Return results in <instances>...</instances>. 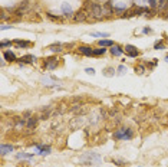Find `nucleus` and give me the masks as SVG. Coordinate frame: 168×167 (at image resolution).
<instances>
[{
    "mask_svg": "<svg viewBox=\"0 0 168 167\" xmlns=\"http://www.w3.org/2000/svg\"><path fill=\"white\" fill-rule=\"evenodd\" d=\"M102 157L99 156L98 153H93V151H89V153H85L83 156L79 157V162L85 166H93V164H98L101 163Z\"/></svg>",
    "mask_w": 168,
    "mask_h": 167,
    "instance_id": "nucleus-1",
    "label": "nucleus"
},
{
    "mask_svg": "<svg viewBox=\"0 0 168 167\" xmlns=\"http://www.w3.org/2000/svg\"><path fill=\"white\" fill-rule=\"evenodd\" d=\"M134 137V131L131 128H119L114 133L115 140H122V141H128Z\"/></svg>",
    "mask_w": 168,
    "mask_h": 167,
    "instance_id": "nucleus-2",
    "label": "nucleus"
},
{
    "mask_svg": "<svg viewBox=\"0 0 168 167\" xmlns=\"http://www.w3.org/2000/svg\"><path fill=\"white\" fill-rule=\"evenodd\" d=\"M103 13H105V12H103V7L101 5H98V3H91V15H92L95 19H101Z\"/></svg>",
    "mask_w": 168,
    "mask_h": 167,
    "instance_id": "nucleus-3",
    "label": "nucleus"
},
{
    "mask_svg": "<svg viewBox=\"0 0 168 167\" xmlns=\"http://www.w3.org/2000/svg\"><path fill=\"white\" fill-rule=\"evenodd\" d=\"M56 66H58V58H56V56L46 58V61H45V68H46V69L52 71V69H56Z\"/></svg>",
    "mask_w": 168,
    "mask_h": 167,
    "instance_id": "nucleus-4",
    "label": "nucleus"
},
{
    "mask_svg": "<svg viewBox=\"0 0 168 167\" xmlns=\"http://www.w3.org/2000/svg\"><path fill=\"white\" fill-rule=\"evenodd\" d=\"M35 148H36V153L40 154V156H49L50 154V147L45 144H35Z\"/></svg>",
    "mask_w": 168,
    "mask_h": 167,
    "instance_id": "nucleus-5",
    "label": "nucleus"
},
{
    "mask_svg": "<svg viewBox=\"0 0 168 167\" xmlns=\"http://www.w3.org/2000/svg\"><path fill=\"white\" fill-rule=\"evenodd\" d=\"M125 53L129 56V58H136V56L139 55V52H138L136 48L132 46V45H126V46H125Z\"/></svg>",
    "mask_w": 168,
    "mask_h": 167,
    "instance_id": "nucleus-6",
    "label": "nucleus"
},
{
    "mask_svg": "<svg viewBox=\"0 0 168 167\" xmlns=\"http://www.w3.org/2000/svg\"><path fill=\"white\" fill-rule=\"evenodd\" d=\"M38 61L36 59V56L35 55H23L22 58H20V65H25V63H35V62Z\"/></svg>",
    "mask_w": 168,
    "mask_h": 167,
    "instance_id": "nucleus-7",
    "label": "nucleus"
},
{
    "mask_svg": "<svg viewBox=\"0 0 168 167\" xmlns=\"http://www.w3.org/2000/svg\"><path fill=\"white\" fill-rule=\"evenodd\" d=\"M27 7H29V3H27V2H23L22 5H19V7L15 10V15H17V16H22V15H25V13H26V10H27Z\"/></svg>",
    "mask_w": 168,
    "mask_h": 167,
    "instance_id": "nucleus-8",
    "label": "nucleus"
},
{
    "mask_svg": "<svg viewBox=\"0 0 168 167\" xmlns=\"http://www.w3.org/2000/svg\"><path fill=\"white\" fill-rule=\"evenodd\" d=\"M13 150H15V147L12 144H5V143H3V144L0 145V154H2V156H6V154H9V153Z\"/></svg>",
    "mask_w": 168,
    "mask_h": 167,
    "instance_id": "nucleus-9",
    "label": "nucleus"
},
{
    "mask_svg": "<svg viewBox=\"0 0 168 167\" xmlns=\"http://www.w3.org/2000/svg\"><path fill=\"white\" fill-rule=\"evenodd\" d=\"M79 52L83 56H93V49L91 46H79Z\"/></svg>",
    "mask_w": 168,
    "mask_h": 167,
    "instance_id": "nucleus-10",
    "label": "nucleus"
},
{
    "mask_svg": "<svg viewBox=\"0 0 168 167\" xmlns=\"http://www.w3.org/2000/svg\"><path fill=\"white\" fill-rule=\"evenodd\" d=\"M62 13L65 15V16H72L73 15V10H72V7L69 3H62Z\"/></svg>",
    "mask_w": 168,
    "mask_h": 167,
    "instance_id": "nucleus-11",
    "label": "nucleus"
},
{
    "mask_svg": "<svg viewBox=\"0 0 168 167\" xmlns=\"http://www.w3.org/2000/svg\"><path fill=\"white\" fill-rule=\"evenodd\" d=\"M125 50L121 48V46H118V45H114V46H111V53L114 56H121L122 53H124Z\"/></svg>",
    "mask_w": 168,
    "mask_h": 167,
    "instance_id": "nucleus-12",
    "label": "nucleus"
},
{
    "mask_svg": "<svg viewBox=\"0 0 168 167\" xmlns=\"http://www.w3.org/2000/svg\"><path fill=\"white\" fill-rule=\"evenodd\" d=\"M13 45H16L17 48H19V49H22V48H29V46H30V45H32V42H29V40H15V42H13Z\"/></svg>",
    "mask_w": 168,
    "mask_h": 167,
    "instance_id": "nucleus-13",
    "label": "nucleus"
},
{
    "mask_svg": "<svg viewBox=\"0 0 168 167\" xmlns=\"http://www.w3.org/2000/svg\"><path fill=\"white\" fill-rule=\"evenodd\" d=\"M3 58H5V61H9V62L16 61V55H15L12 50H6L5 53H3Z\"/></svg>",
    "mask_w": 168,
    "mask_h": 167,
    "instance_id": "nucleus-14",
    "label": "nucleus"
},
{
    "mask_svg": "<svg viewBox=\"0 0 168 167\" xmlns=\"http://www.w3.org/2000/svg\"><path fill=\"white\" fill-rule=\"evenodd\" d=\"M115 72H116V71H115L112 66H106L102 71V75H103V77H108V78H111V77H114V75H115Z\"/></svg>",
    "mask_w": 168,
    "mask_h": 167,
    "instance_id": "nucleus-15",
    "label": "nucleus"
},
{
    "mask_svg": "<svg viewBox=\"0 0 168 167\" xmlns=\"http://www.w3.org/2000/svg\"><path fill=\"white\" fill-rule=\"evenodd\" d=\"M98 45L101 48H108V46H114V42L111 39H101V40H98Z\"/></svg>",
    "mask_w": 168,
    "mask_h": 167,
    "instance_id": "nucleus-16",
    "label": "nucleus"
},
{
    "mask_svg": "<svg viewBox=\"0 0 168 167\" xmlns=\"http://www.w3.org/2000/svg\"><path fill=\"white\" fill-rule=\"evenodd\" d=\"M36 124H38V117H30V118H27V124H26V127L27 128H35L36 127Z\"/></svg>",
    "mask_w": 168,
    "mask_h": 167,
    "instance_id": "nucleus-17",
    "label": "nucleus"
},
{
    "mask_svg": "<svg viewBox=\"0 0 168 167\" xmlns=\"http://www.w3.org/2000/svg\"><path fill=\"white\" fill-rule=\"evenodd\" d=\"M62 48H63V45L62 43H59V42H58V43H53V45H50V46H49L48 49L49 50H52V52H62Z\"/></svg>",
    "mask_w": 168,
    "mask_h": 167,
    "instance_id": "nucleus-18",
    "label": "nucleus"
},
{
    "mask_svg": "<svg viewBox=\"0 0 168 167\" xmlns=\"http://www.w3.org/2000/svg\"><path fill=\"white\" fill-rule=\"evenodd\" d=\"M88 16H89V15H86V12H79V13L75 16V20L83 22V20H86V19H88Z\"/></svg>",
    "mask_w": 168,
    "mask_h": 167,
    "instance_id": "nucleus-19",
    "label": "nucleus"
},
{
    "mask_svg": "<svg viewBox=\"0 0 168 167\" xmlns=\"http://www.w3.org/2000/svg\"><path fill=\"white\" fill-rule=\"evenodd\" d=\"M16 157H17V158H26V160H33V154H30V153H17Z\"/></svg>",
    "mask_w": 168,
    "mask_h": 167,
    "instance_id": "nucleus-20",
    "label": "nucleus"
},
{
    "mask_svg": "<svg viewBox=\"0 0 168 167\" xmlns=\"http://www.w3.org/2000/svg\"><path fill=\"white\" fill-rule=\"evenodd\" d=\"M91 36H93V38H109V33H105V32H92L91 33Z\"/></svg>",
    "mask_w": 168,
    "mask_h": 167,
    "instance_id": "nucleus-21",
    "label": "nucleus"
},
{
    "mask_svg": "<svg viewBox=\"0 0 168 167\" xmlns=\"http://www.w3.org/2000/svg\"><path fill=\"white\" fill-rule=\"evenodd\" d=\"M112 162H114L115 164H118L119 167H125V166H126V162H125V160H121V158H112Z\"/></svg>",
    "mask_w": 168,
    "mask_h": 167,
    "instance_id": "nucleus-22",
    "label": "nucleus"
},
{
    "mask_svg": "<svg viewBox=\"0 0 168 167\" xmlns=\"http://www.w3.org/2000/svg\"><path fill=\"white\" fill-rule=\"evenodd\" d=\"M106 52V49L105 48H99V49H95L93 50V56H101V55H103Z\"/></svg>",
    "mask_w": 168,
    "mask_h": 167,
    "instance_id": "nucleus-23",
    "label": "nucleus"
},
{
    "mask_svg": "<svg viewBox=\"0 0 168 167\" xmlns=\"http://www.w3.org/2000/svg\"><path fill=\"white\" fill-rule=\"evenodd\" d=\"M116 72H118V75H125L126 73V66L125 65H119L118 69H116Z\"/></svg>",
    "mask_w": 168,
    "mask_h": 167,
    "instance_id": "nucleus-24",
    "label": "nucleus"
},
{
    "mask_svg": "<svg viewBox=\"0 0 168 167\" xmlns=\"http://www.w3.org/2000/svg\"><path fill=\"white\" fill-rule=\"evenodd\" d=\"M135 72H138L139 75H142V73L145 72V66H144V65H138V66H135Z\"/></svg>",
    "mask_w": 168,
    "mask_h": 167,
    "instance_id": "nucleus-25",
    "label": "nucleus"
},
{
    "mask_svg": "<svg viewBox=\"0 0 168 167\" xmlns=\"http://www.w3.org/2000/svg\"><path fill=\"white\" fill-rule=\"evenodd\" d=\"M12 45H13V42H10V40H2L0 48H6V46H12Z\"/></svg>",
    "mask_w": 168,
    "mask_h": 167,
    "instance_id": "nucleus-26",
    "label": "nucleus"
},
{
    "mask_svg": "<svg viewBox=\"0 0 168 167\" xmlns=\"http://www.w3.org/2000/svg\"><path fill=\"white\" fill-rule=\"evenodd\" d=\"M165 48V45H164V42H157L155 43V46H154V49H157V50H161Z\"/></svg>",
    "mask_w": 168,
    "mask_h": 167,
    "instance_id": "nucleus-27",
    "label": "nucleus"
},
{
    "mask_svg": "<svg viewBox=\"0 0 168 167\" xmlns=\"http://www.w3.org/2000/svg\"><path fill=\"white\" fill-rule=\"evenodd\" d=\"M126 10V7H125V6H114V12H125Z\"/></svg>",
    "mask_w": 168,
    "mask_h": 167,
    "instance_id": "nucleus-28",
    "label": "nucleus"
},
{
    "mask_svg": "<svg viewBox=\"0 0 168 167\" xmlns=\"http://www.w3.org/2000/svg\"><path fill=\"white\" fill-rule=\"evenodd\" d=\"M148 5H150L151 9H154V7H157V6H158V2H157V0H148Z\"/></svg>",
    "mask_w": 168,
    "mask_h": 167,
    "instance_id": "nucleus-29",
    "label": "nucleus"
},
{
    "mask_svg": "<svg viewBox=\"0 0 168 167\" xmlns=\"http://www.w3.org/2000/svg\"><path fill=\"white\" fill-rule=\"evenodd\" d=\"M85 72L89 73V75H95V69H93V68H86V69H85Z\"/></svg>",
    "mask_w": 168,
    "mask_h": 167,
    "instance_id": "nucleus-30",
    "label": "nucleus"
},
{
    "mask_svg": "<svg viewBox=\"0 0 168 167\" xmlns=\"http://www.w3.org/2000/svg\"><path fill=\"white\" fill-rule=\"evenodd\" d=\"M142 33H152V29H150V28H144V29H142Z\"/></svg>",
    "mask_w": 168,
    "mask_h": 167,
    "instance_id": "nucleus-31",
    "label": "nucleus"
},
{
    "mask_svg": "<svg viewBox=\"0 0 168 167\" xmlns=\"http://www.w3.org/2000/svg\"><path fill=\"white\" fill-rule=\"evenodd\" d=\"M13 26H9V25H3L2 26V30H7V29H12Z\"/></svg>",
    "mask_w": 168,
    "mask_h": 167,
    "instance_id": "nucleus-32",
    "label": "nucleus"
},
{
    "mask_svg": "<svg viewBox=\"0 0 168 167\" xmlns=\"http://www.w3.org/2000/svg\"><path fill=\"white\" fill-rule=\"evenodd\" d=\"M165 62H168V56H165Z\"/></svg>",
    "mask_w": 168,
    "mask_h": 167,
    "instance_id": "nucleus-33",
    "label": "nucleus"
}]
</instances>
